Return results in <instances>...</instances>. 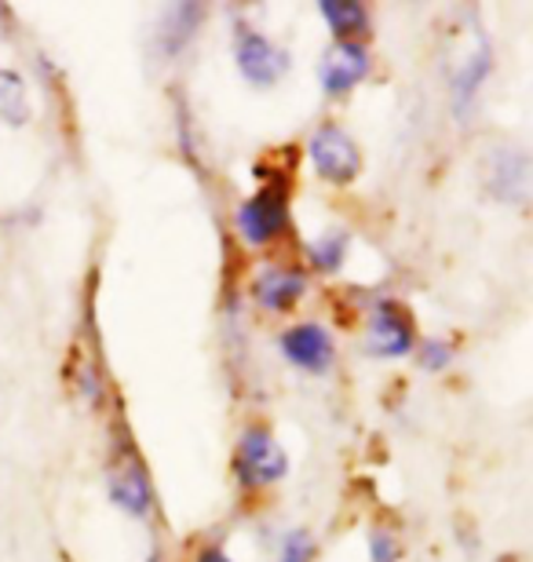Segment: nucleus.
<instances>
[{
	"label": "nucleus",
	"mask_w": 533,
	"mask_h": 562,
	"mask_svg": "<svg viewBox=\"0 0 533 562\" xmlns=\"http://www.w3.org/2000/svg\"><path fill=\"white\" fill-rule=\"evenodd\" d=\"M322 15L329 22V30L336 33V41H358V33H366L369 15L362 4H351V0H325Z\"/></svg>",
	"instance_id": "9d476101"
},
{
	"label": "nucleus",
	"mask_w": 533,
	"mask_h": 562,
	"mask_svg": "<svg viewBox=\"0 0 533 562\" xmlns=\"http://www.w3.org/2000/svg\"><path fill=\"white\" fill-rule=\"evenodd\" d=\"M234 471H237V482L248 490L270 486V482L286 479L289 457L267 427H245L234 449Z\"/></svg>",
	"instance_id": "f257e3e1"
},
{
	"label": "nucleus",
	"mask_w": 533,
	"mask_h": 562,
	"mask_svg": "<svg viewBox=\"0 0 533 562\" xmlns=\"http://www.w3.org/2000/svg\"><path fill=\"white\" fill-rule=\"evenodd\" d=\"M308 289V278L303 271H292V267H259V274L253 281V296L264 311H289L297 307V300Z\"/></svg>",
	"instance_id": "1a4fd4ad"
},
{
	"label": "nucleus",
	"mask_w": 533,
	"mask_h": 562,
	"mask_svg": "<svg viewBox=\"0 0 533 562\" xmlns=\"http://www.w3.org/2000/svg\"><path fill=\"white\" fill-rule=\"evenodd\" d=\"M314 559V541H311V533H303V530H292L286 537V544H281V552L275 562H311Z\"/></svg>",
	"instance_id": "4468645a"
},
{
	"label": "nucleus",
	"mask_w": 533,
	"mask_h": 562,
	"mask_svg": "<svg viewBox=\"0 0 533 562\" xmlns=\"http://www.w3.org/2000/svg\"><path fill=\"white\" fill-rule=\"evenodd\" d=\"M413 318L395 300H380L369 318V351L377 358H402L413 351Z\"/></svg>",
	"instance_id": "39448f33"
},
{
	"label": "nucleus",
	"mask_w": 533,
	"mask_h": 562,
	"mask_svg": "<svg viewBox=\"0 0 533 562\" xmlns=\"http://www.w3.org/2000/svg\"><path fill=\"white\" fill-rule=\"evenodd\" d=\"M281 355L297 369L325 373V369L333 366V340H329V333L322 325L303 322V325H292V329L281 336Z\"/></svg>",
	"instance_id": "6e6552de"
},
{
	"label": "nucleus",
	"mask_w": 533,
	"mask_h": 562,
	"mask_svg": "<svg viewBox=\"0 0 533 562\" xmlns=\"http://www.w3.org/2000/svg\"><path fill=\"white\" fill-rule=\"evenodd\" d=\"M234 63L237 70L248 85L256 88H267V85H278L281 77L289 70V55L286 48H278L275 41L256 33L253 26H237V37H234Z\"/></svg>",
	"instance_id": "20e7f679"
},
{
	"label": "nucleus",
	"mask_w": 533,
	"mask_h": 562,
	"mask_svg": "<svg viewBox=\"0 0 533 562\" xmlns=\"http://www.w3.org/2000/svg\"><path fill=\"white\" fill-rule=\"evenodd\" d=\"M308 154H311L314 172H319L322 179H329V183H336V187L355 183V176L362 172L358 143L351 139L340 125H322L319 132H314L311 143H308Z\"/></svg>",
	"instance_id": "7ed1b4c3"
},
{
	"label": "nucleus",
	"mask_w": 533,
	"mask_h": 562,
	"mask_svg": "<svg viewBox=\"0 0 533 562\" xmlns=\"http://www.w3.org/2000/svg\"><path fill=\"white\" fill-rule=\"evenodd\" d=\"M237 234L248 245H270L289 227V190L286 183H267L256 198H248L234 216Z\"/></svg>",
	"instance_id": "f03ea898"
},
{
	"label": "nucleus",
	"mask_w": 533,
	"mask_h": 562,
	"mask_svg": "<svg viewBox=\"0 0 533 562\" xmlns=\"http://www.w3.org/2000/svg\"><path fill=\"white\" fill-rule=\"evenodd\" d=\"M369 552H373V562H399V541H395L391 530H373L369 533Z\"/></svg>",
	"instance_id": "2eb2a0df"
},
{
	"label": "nucleus",
	"mask_w": 533,
	"mask_h": 562,
	"mask_svg": "<svg viewBox=\"0 0 533 562\" xmlns=\"http://www.w3.org/2000/svg\"><path fill=\"white\" fill-rule=\"evenodd\" d=\"M369 74V48L358 41H336L333 52L322 55L319 81L325 95H347L358 81H366Z\"/></svg>",
	"instance_id": "423d86ee"
},
{
	"label": "nucleus",
	"mask_w": 533,
	"mask_h": 562,
	"mask_svg": "<svg viewBox=\"0 0 533 562\" xmlns=\"http://www.w3.org/2000/svg\"><path fill=\"white\" fill-rule=\"evenodd\" d=\"M490 74V55L479 52V59H471L468 66L460 70L457 77V106L464 110L475 99V92H479V85H482V77Z\"/></svg>",
	"instance_id": "ddd939ff"
},
{
	"label": "nucleus",
	"mask_w": 533,
	"mask_h": 562,
	"mask_svg": "<svg viewBox=\"0 0 533 562\" xmlns=\"http://www.w3.org/2000/svg\"><path fill=\"white\" fill-rule=\"evenodd\" d=\"M449 347L442 344V340H424L421 344V366L424 369H442V366H449Z\"/></svg>",
	"instance_id": "dca6fc26"
},
{
	"label": "nucleus",
	"mask_w": 533,
	"mask_h": 562,
	"mask_svg": "<svg viewBox=\"0 0 533 562\" xmlns=\"http://www.w3.org/2000/svg\"><path fill=\"white\" fill-rule=\"evenodd\" d=\"M110 501L118 504L121 512L135 515V519L151 515L154 490H151V479H146L143 460L135 453H124L118 464L110 468Z\"/></svg>",
	"instance_id": "0eeeda50"
},
{
	"label": "nucleus",
	"mask_w": 533,
	"mask_h": 562,
	"mask_svg": "<svg viewBox=\"0 0 533 562\" xmlns=\"http://www.w3.org/2000/svg\"><path fill=\"white\" fill-rule=\"evenodd\" d=\"M0 121H8L11 128H22L30 121L26 85L15 70H0Z\"/></svg>",
	"instance_id": "9b49d317"
},
{
	"label": "nucleus",
	"mask_w": 533,
	"mask_h": 562,
	"mask_svg": "<svg viewBox=\"0 0 533 562\" xmlns=\"http://www.w3.org/2000/svg\"><path fill=\"white\" fill-rule=\"evenodd\" d=\"M198 562H234L231 555H223L220 548H206V552L198 555Z\"/></svg>",
	"instance_id": "f3484780"
},
{
	"label": "nucleus",
	"mask_w": 533,
	"mask_h": 562,
	"mask_svg": "<svg viewBox=\"0 0 533 562\" xmlns=\"http://www.w3.org/2000/svg\"><path fill=\"white\" fill-rule=\"evenodd\" d=\"M344 252H347V234L344 231H329V234H322V238L311 245V260L325 274L340 271V263H344Z\"/></svg>",
	"instance_id": "f8f14e48"
}]
</instances>
